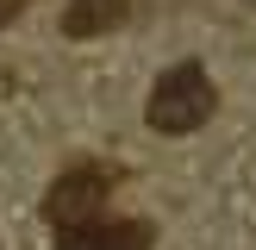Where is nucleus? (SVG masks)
I'll return each mask as SVG.
<instances>
[{
  "label": "nucleus",
  "mask_w": 256,
  "mask_h": 250,
  "mask_svg": "<svg viewBox=\"0 0 256 250\" xmlns=\"http://www.w3.org/2000/svg\"><path fill=\"white\" fill-rule=\"evenodd\" d=\"M25 6H32V0H0V25H12V19L25 12Z\"/></svg>",
  "instance_id": "obj_5"
},
{
  "label": "nucleus",
  "mask_w": 256,
  "mask_h": 250,
  "mask_svg": "<svg viewBox=\"0 0 256 250\" xmlns=\"http://www.w3.org/2000/svg\"><path fill=\"white\" fill-rule=\"evenodd\" d=\"M212 106H219L212 75L200 69V62H175V69L156 75V88H150V100H144V119H150V132H162V138H188V132H200V125L212 119Z\"/></svg>",
  "instance_id": "obj_1"
},
{
  "label": "nucleus",
  "mask_w": 256,
  "mask_h": 250,
  "mask_svg": "<svg viewBox=\"0 0 256 250\" xmlns=\"http://www.w3.org/2000/svg\"><path fill=\"white\" fill-rule=\"evenodd\" d=\"M125 19H132V0H69V6H62V32H69V38L119 32Z\"/></svg>",
  "instance_id": "obj_4"
},
{
  "label": "nucleus",
  "mask_w": 256,
  "mask_h": 250,
  "mask_svg": "<svg viewBox=\"0 0 256 250\" xmlns=\"http://www.w3.org/2000/svg\"><path fill=\"white\" fill-rule=\"evenodd\" d=\"M112 188H119V169H112V162H69V169L50 182V194H44V219L56 225V232L88 225V219L106 212Z\"/></svg>",
  "instance_id": "obj_2"
},
{
  "label": "nucleus",
  "mask_w": 256,
  "mask_h": 250,
  "mask_svg": "<svg viewBox=\"0 0 256 250\" xmlns=\"http://www.w3.org/2000/svg\"><path fill=\"white\" fill-rule=\"evenodd\" d=\"M56 250H150V225L144 219H88V225H69L56 232Z\"/></svg>",
  "instance_id": "obj_3"
}]
</instances>
